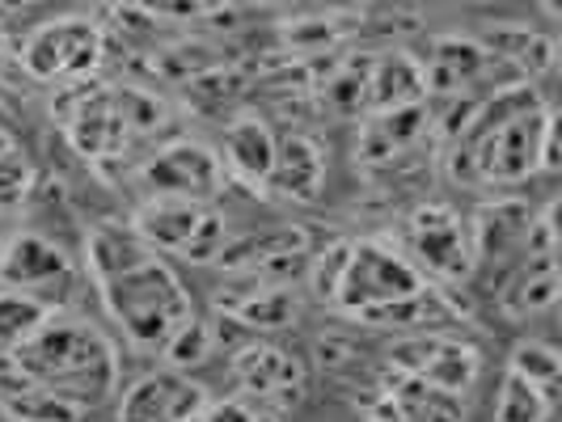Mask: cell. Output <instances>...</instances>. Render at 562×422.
Here are the masks:
<instances>
[{"label": "cell", "instance_id": "obj_24", "mask_svg": "<svg viewBox=\"0 0 562 422\" xmlns=\"http://www.w3.org/2000/svg\"><path fill=\"white\" fill-rule=\"evenodd\" d=\"M0 410L13 422H77L81 410H72L68 401H59L56 394L26 385V389H13V394H0Z\"/></svg>", "mask_w": 562, "mask_h": 422}, {"label": "cell", "instance_id": "obj_1", "mask_svg": "<svg viewBox=\"0 0 562 422\" xmlns=\"http://www.w3.org/2000/svg\"><path fill=\"white\" fill-rule=\"evenodd\" d=\"M85 258L106 309L144 351H166L169 338L195 317L178 275L132 228L98 225L85 237Z\"/></svg>", "mask_w": 562, "mask_h": 422}, {"label": "cell", "instance_id": "obj_27", "mask_svg": "<svg viewBox=\"0 0 562 422\" xmlns=\"http://www.w3.org/2000/svg\"><path fill=\"white\" fill-rule=\"evenodd\" d=\"M166 364L173 367V372H187V367H199V364H207V355H212V330L203 326V321H187L178 334L166 342Z\"/></svg>", "mask_w": 562, "mask_h": 422}, {"label": "cell", "instance_id": "obj_2", "mask_svg": "<svg viewBox=\"0 0 562 422\" xmlns=\"http://www.w3.org/2000/svg\"><path fill=\"white\" fill-rule=\"evenodd\" d=\"M9 355L22 367L30 385L56 394L59 401H68L81 414L89 406H102L119 385V364H114L111 342L81 317L52 312L47 326Z\"/></svg>", "mask_w": 562, "mask_h": 422}, {"label": "cell", "instance_id": "obj_3", "mask_svg": "<svg viewBox=\"0 0 562 422\" xmlns=\"http://www.w3.org/2000/svg\"><path fill=\"white\" fill-rule=\"evenodd\" d=\"M132 232L148 250H169L187 262H216L228 246V220L212 203H191V198H148Z\"/></svg>", "mask_w": 562, "mask_h": 422}, {"label": "cell", "instance_id": "obj_11", "mask_svg": "<svg viewBox=\"0 0 562 422\" xmlns=\"http://www.w3.org/2000/svg\"><path fill=\"white\" fill-rule=\"evenodd\" d=\"M0 280L13 292H30L47 305V287L72 280V262L64 258L59 246H52L38 232H18L4 250H0Z\"/></svg>", "mask_w": 562, "mask_h": 422}, {"label": "cell", "instance_id": "obj_14", "mask_svg": "<svg viewBox=\"0 0 562 422\" xmlns=\"http://www.w3.org/2000/svg\"><path fill=\"white\" fill-rule=\"evenodd\" d=\"M276 132L258 118V114H241L233 118L225 132V148H221V166L225 178L233 173L246 186H267L271 166H276Z\"/></svg>", "mask_w": 562, "mask_h": 422}, {"label": "cell", "instance_id": "obj_23", "mask_svg": "<svg viewBox=\"0 0 562 422\" xmlns=\"http://www.w3.org/2000/svg\"><path fill=\"white\" fill-rule=\"evenodd\" d=\"M507 372H512L516 380H525V385L541 389L546 397H554V389H559L562 360H559V351H554L550 342H537V338H529V342H520V346L512 351V364H507Z\"/></svg>", "mask_w": 562, "mask_h": 422}, {"label": "cell", "instance_id": "obj_10", "mask_svg": "<svg viewBox=\"0 0 562 422\" xmlns=\"http://www.w3.org/2000/svg\"><path fill=\"white\" fill-rule=\"evenodd\" d=\"M233 380H237L241 397L276 401V406L301 401V394H305V372H301V364L288 351L267 346V342H254V346L233 355Z\"/></svg>", "mask_w": 562, "mask_h": 422}, {"label": "cell", "instance_id": "obj_8", "mask_svg": "<svg viewBox=\"0 0 562 422\" xmlns=\"http://www.w3.org/2000/svg\"><path fill=\"white\" fill-rule=\"evenodd\" d=\"M203 410H207V394L199 385L173 372H161V376L136 380L123 394L119 422H199Z\"/></svg>", "mask_w": 562, "mask_h": 422}, {"label": "cell", "instance_id": "obj_21", "mask_svg": "<svg viewBox=\"0 0 562 422\" xmlns=\"http://www.w3.org/2000/svg\"><path fill=\"white\" fill-rule=\"evenodd\" d=\"M52 312L56 309L43 305L38 296L4 287V292H0V351H18L22 342H30V338L47 326Z\"/></svg>", "mask_w": 562, "mask_h": 422}, {"label": "cell", "instance_id": "obj_26", "mask_svg": "<svg viewBox=\"0 0 562 422\" xmlns=\"http://www.w3.org/2000/svg\"><path fill=\"white\" fill-rule=\"evenodd\" d=\"M347 258H351V241H335L326 250L310 258V271H305V283L317 300L335 305L338 287H342V275H347Z\"/></svg>", "mask_w": 562, "mask_h": 422}, {"label": "cell", "instance_id": "obj_9", "mask_svg": "<svg viewBox=\"0 0 562 422\" xmlns=\"http://www.w3.org/2000/svg\"><path fill=\"white\" fill-rule=\"evenodd\" d=\"M423 64V89H427V98H465V93H474L479 81L491 72V64L495 56L474 43V38H461V34H445V38H436L431 43V52Z\"/></svg>", "mask_w": 562, "mask_h": 422}, {"label": "cell", "instance_id": "obj_16", "mask_svg": "<svg viewBox=\"0 0 562 422\" xmlns=\"http://www.w3.org/2000/svg\"><path fill=\"white\" fill-rule=\"evenodd\" d=\"M423 64L406 52L372 59V77H368V111L385 114L402 106H419L423 102Z\"/></svg>", "mask_w": 562, "mask_h": 422}, {"label": "cell", "instance_id": "obj_15", "mask_svg": "<svg viewBox=\"0 0 562 422\" xmlns=\"http://www.w3.org/2000/svg\"><path fill=\"white\" fill-rule=\"evenodd\" d=\"M431 123H436V114L427 111V106H402V111H385V114H372L368 118V127L360 132V157H364L368 166H385V161H394L402 152H411L415 144L431 132Z\"/></svg>", "mask_w": 562, "mask_h": 422}, {"label": "cell", "instance_id": "obj_4", "mask_svg": "<svg viewBox=\"0 0 562 422\" xmlns=\"http://www.w3.org/2000/svg\"><path fill=\"white\" fill-rule=\"evenodd\" d=\"M419 292H427V280L406 262V253L372 237V241H351L347 275H342L335 305L351 317H368L385 305L411 300Z\"/></svg>", "mask_w": 562, "mask_h": 422}, {"label": "cell", "instance_id": "obj_13", "mask_svg": "<svg viewBox=\"0 0 562 422\" xmlns=\"http://www.w3.org/2000/svg\"><path fill=\"white\" fill-rule=\"evenodd\" d=\"M322 178H326V152L322 144L305 136V132H288L276 144V166L267 178V191L280 198H296V203H310L322 191Z\"/></svg>", "mask_w": 562, "mask_h": 422}, {"label": "cell", "instance_id": "obj_18", "mask_svg": "<svg viewBox=\"0 0 562 422\" xmlns=\"http://www.w3.org/2000/svg\"><path fill=\"white\" fill-rule=\"evenodd\" d=\"M288 253H310V232L301 225H280V228H262V232L228 237V246L221 250L216 266L225 275H233V271H250V266H262L271 258H288Z\"/></svg>", "mask_w": 562, "mask_h": 422}, {"label": "cell", "instance_id": "obj_19", "mask_svg": "<svg viewBox=\"0 0 562 422\" xmlns=\"http://www.w3.org/2000/svg\"><path fill=\"white\" fill-rule=\"evenodd\" d=\"M415 376H419L423 385H431L436 394H465L474 385V376H479V355L470 346L452 342V338L431 334L427 355H423Z\"/></svg>", "mask_w": 562, "mask_h": 422}, {"label": "cell", "instance_id": "obj_22", "mask_svg": "<svg viewBox=\"0 0 562 422\" xmlns=\"http://www.w3.org/2000/svg\"><path fill=\"white\" fill-rule=\"evenodd\" d=\"M368 77H372V56L335 64L322 81V106H330L335 114L368 111Z\"/></svg>", "mask_w": 562, "mask_h": 422}, {"label": "cell", "instance_id": "obj_17", "mask_svg": "<svg viewBox=\"0 0 562 422\" xmlns=\"http://www.w3.org/2000/svg\"><path fill=\"white\" fill-rule=\"evenodd\" d=\"M554 300H559V262L554 258H525L499 292V309L516 321L546 312Z\"/></svg>", "mask_w": 562, "mask_h": 422}, {"label": "cell", "instance_id": "obj_6", "mask_svg": "<svg viewBox=\"0 0 562 422\" xmlns=\"http://www.w3.org/2000/svg\"><path fill=\"white\" fill-rule=\"evenodd\" d=\"M140 182L148 198H191L207 203L225 191V166L203 144L178 140L157 148L140 166Z\"/></svg>", "mask_w": 562, "mask_h": 422}, {"label": "cell", "instance_id": "obj_12", "mask_svg": "<svg viewBox=\"0 0 562 422\" xmlns=\"http://www.w3.org/2000/svg\"><path fill=\"white\" fill-rule=\"evenodd\" d=\"M529 228H533V207L520 198H495L479 212V220L470 228L474 241V266H495V262H512L529 250Z\"/></svg>", "mask_w": 562, "mask_h": 422}, {"label": "cell", "instance_id": "obj_29", "mask_svg": "<svg viewBox=\"0 0 562 422\" xmlns=\"http://www.w3.org/2000/svg\"><path fill=\"white\" fill-rule=\"evenodd\" d=\"M254 414H258V406H254V401H246V397H228V401L207 406L199 422H254Z\"/></svg>", "mask_w": 562, "mask_h": 422}, {"label": "cell", "instance_id": "obj_25", "mask_svg": "<svg viewBox=\"0 0 562 422\" xmlns=\"http://www.w3.org/2000/svg\"><path fill=\"white\" fill-rule=\"evenodd\" d=\"M550 414H554V397H546L541 389L507 372L499 401H495V422H550Z\"/></svg>", "mask_w": 562, "mask_h": 422}, {"label": "cell", "instance_id": "obj_5", "mask_svg": "<svg viewBox=\"0 0 562 422\" xmlns=\"http://www.w3.org/2000/svg\"><path fill=\"white\" fill-rule=\"evenodd\" d=\"M406 241H411V253L406 262L415 271H427L431 280H470L474 271V241H470V228L465 220L452 212L449 203H423L419 212L411 216L406 225Z\"/></svg>", "mask_w": 562, "mask_h": 422}, {"label": "cell", "instance_id": "obj_28", "mask_svg": "<svg viewBox=\"0 0 562 422\" xmlns=\"http://www.w3.org/2000/svg\"><path fill=\"white\" fill-rule=\"evenodd\" d=\"M26 191H30V166L26 157H18V148H13V152L0 157V207L22 203Z\"/></svg>", "mask_w": 562, "mask_h": 422}, {"label": "cell", "instance_id": "obj_7", "mask_svg": "<svg viewBox=\"0 0 562 422\" xmlns=\"http://www.w3.org/2000/svg\"><path fill=\"white\" fill-rule=\"evenodd\" d=\"M102 59V30L85 18H59L38 26L26 38V64L30 77L38 81H59V77H81Z\"/></svg>", "mask_w": 562, "mask_h": 422}, {"label": "cell", "instance_id": "obj_20", "mask_svg": "<svg viewBox=\"0 0 562 422\" xmlns=\"http://www.w3.org/2000/svg\"><path fill=\"white\" fill-rule=\"evenodd\" d=\"M225 317L246 330H283L301 317V296H296V287H262L246 300H237L233 309H225Z\"/></svg>", "mask_w": 562, "mask_h": 422}]
</instances>
